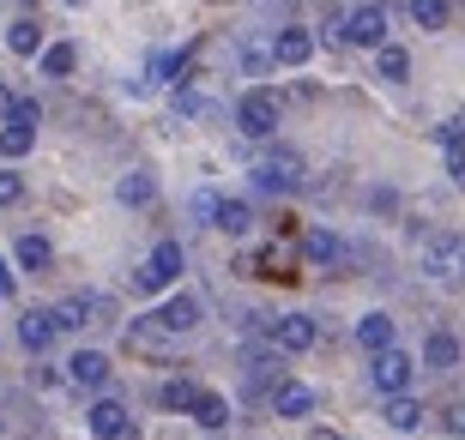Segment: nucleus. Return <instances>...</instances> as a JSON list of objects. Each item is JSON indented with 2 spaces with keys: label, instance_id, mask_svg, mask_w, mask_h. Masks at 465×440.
<instances>
[{
  "label": "nucleus",
  "instance_id": "nucleus-1",
  "mask_svg": "<svg viewBox=\"0 0 465 440\" xmlns=\"http://www.w3.org/2000/svg\"><path fill=\"white\" fill-rule=\"evenodd\" d=\"M182 266H188L182 241H157L152 259H145V266L134 271V289H163V284H175V278H182Z\"/></svg>",
  "mask_w": 465,
  "mask_h": 440
},
{
  "label": "nucleus",
  "instance_id": "nucleus-2",
  "mask_svg": "<svg viewBox=\"0 0 465 440\" xmlns=\"http://www.w3.org/2000/svg\"><path fill=\"white\" fill-rule=\"evenodd\" d=\"M236 127L248 139H272L278 133V97L272 91H248V97L236 103Z\"/></svg>",
  "mask_w": 465,
  "mask_h": 440
},
{
  "label": "nucleus",
  "instance_id": "nucleus-3",
  "mask_svg": "<svg viewBox=\"0 0 465 440\" xmlns=\"http://www.w3.org/2000/svg\"><path fill=\"white\" fill-rule=\"evenodd\" d=\"M260 187H266V193H296V187H302V157L291 152V145H278L272 157H260Z\"/></svg>",
  "mask_w": 465,
  "mask_h": 440
},
{
  "label": "nucleus",
  "instance_id": "nucleus-4",
  "mask_svg": "<svg viewBox=\"0 0 465 440\" xmlns=\"http://www.w3.org/2000/svg\"><path fill=\"white\" fill-rule=\"evenodd\" d=\"M339 36L357 43V49H381V43H387V6H357V13L339 24Z\"/></svg>",
  "mask_w": 465,
  "mask_h": 440
},
{
  "label": "nucleus",
  "instance_id": "nucleus-5",
  "mask_svg": "<svg viewBox=\"0 0 465 440\" xmlns=\"http://www.w3.org/2000/svg\"><path fill=\"white\" fill-rule=\"evenodd\" d=\"M411 374H417V362L405 350H375V392H381V398L405 392V386H411Z\"/></svg>",
  "mask_w": 465,
  "mask_h": 440
},
{
  "label": "nucleus",
  "instance_id": "nucleus-6",
  "mask_svg": "<svg viewBox=\"0 0 465 440\" xmlns=\"http://www.w3.org/2000/svg\"><path fill=\"white\" fill-rule=\"evenodd\" d=\"M314 338H321V326H314V314H284V320H272V344L284 356H302L314 350Z\"/></svg>",
  "mask_w": 465,
  "mask_h": 440
},
{
  "label": "nucleus",
  "instance_id": "nucleus-7",
  "mask_svg": "<svg viewBox=\"0 0 465 440\" xmlns=\"http://www.w3.org/2000/svg\"><path fill=\"white\" fill-rule=\"evenodd\" d=\"M152 326H157V332H170V338L193 332V326H200V296H188V289H182V296H170V302L152 314Z\"/></svg>",
  "mask_w": 465,
  "mask_h": 440
},
{
  "label": "nucleus",
  "instance_id": "nucleus-8",
  "mask_svg": "<svg viewBox=\"0 0 465 440\" xmlns=\"http://www.w3.org/2000/svg\"><path fill=\"white\" fill-rule=\"evenodd\" d=\"M91 435L97 440H139L134 435V416L121 398H104V405H91Z\"/></svg>",
  "mask_w": 465,
  "mask_h": 440
},
{
  "label": "nucleus",
  "instance_id": "nucleus-9",
  "mask_svg": "<svg viewBox=\"0 0 465 440\" xmlns=\"http://www.w3.org/2000/svg\"><path fill=\"white\" fill-rule=\"evenodd\" d=\"M67 380H73L79 392H104V386H109V356H104V350H79V356L67 362Z\"/></svg>",
  "mask_w": 465,
  "mask_h": 440
},
{
  "label": "nucleus",
  "instance_id": "nucleus-10",
  "mask_svg": "<svg viewBox=\"0 0 465 440\" xmlns=\"http://www.w3.org/2000/svg\"><path fill=\"white\" fill-rule=\"evenodd\" d=\"M104 296H67V302H61V308H54V314H49V320H54V332H85V326H91V314H104Z\"/></svg>",
  "mask_w": 465,
  "mask_h": 440
},
{
  "label": "nucleus",
  "instance_id": "nucleus-11",
  "mask_svg": "<svg viewBox=\"0 0 465 440\" xmlns=\"http://www.w3.org/2000/svg\"><path fill=\"white\" fill-rule=\"evenodd\" d=\"M453 266H460V236L435 230V236L423 241V271H430V278H453Z\"/></svg>",
  "mask_w": 465,
  "mask_h": 440
},
{
  "label": "nucleus",
  "instance_id": "nucleus-12",
  "mask_svg": "<svg viewBox=\"0 0 465 440\" xmlns=\"http://www.w3.org/2000/svg\"><path fill=\"white\" fill-rule=\"evenodd\" d=\"M212 230L248 236V230H254V205H248V200H212Z\"/></svg>",
  "mask_w": 465,
  "mask_h": 440
},
{
  "label": "nucleus",
  "instance_id": "nucleus-13",
  "mask_svg": "<svg viewBox=\"0 0 465 440\" xmlns=\"http://www.w3.org/2000/svg\"><path fill=\"white\" fill-rule=\"evenodd\" d=\"M309 54H314V36L309 31H278L272 36V61H278V67H302Z\"/></svg>",
  "mask_w": 465,
  "mask_h": 440
},
{
  "label": "nucleus",
  "instance_id": "nucleus-14",
  "mask_svg": "<svg viewBox=\"0 0 465 440\" xmlns=\"http://www.w3.org/2000/svg\"><path fill=\"white\" fill-rule=\"evenodd\" d=\"M272 410H278V416H309L314 392L302 386V380H278V386H272Z\"/></svg>",
  "mask_w": 465,
  "mask_h": 440
},
{
  "label": "nucleus",
  "instance_id": "nucleus-15",
  "mask_svg": "<svg viewBox=\"0 0 465 440\" xmlns=\"http://www.w3.org/2000/svg\"><path fill=\"white\" fill-rule=\"evenodd\" d=\"M49 338H54V320L49 314H43V308H31V314H18V344H25V350H49Z\"/></svg>",
  "mask_w": 465,
  "mask_h": 440
},
{
  "label": "nucleus",
  "instance_id": "nucleus-16",
  "mask_svg": "<svg viewBox=\"0 0 465 440\" xmlns=\"http://www.w3.org/2000/svg\"><path fill=\"white\" fill-rule=\"evenodd\" d=\"M357 344H362V350H393V314H381V308H375V314H362V320H357Z\"/></svg>",
  "mask_w": 465,
  "mask_h": 440
},
{
  "label": "nucleus",
  "instance_id": "nucleus-17",
  "mask_svg": "<svg viewBox=\"0 0 465 440\" xmlns=\"http://www.w3.org/2000/svg\"><path fill=\"white\" fill-rule=\"evenodd\" d=\"M387 423H393L399 435H417V428H423V405H417L411 392H393V398H387Z\"/></svg>",
  "mask_w": 465,
  "mask_h": 440
},
{
  "label": "nucleus",
  "instance_id": "nucleus-18",
  "mask_svg": "<svg viewBox=\"0 0 465 440\" xmlns=\"http://www.w3.org/2000/svg\"><path fill=\"white\" fill-rule=\"evenodd\" d=\"M423 362H430V368H460V338H453V332H430V338H423Z\"/></svg>",
  "mask_w": 465,
  "mask_h": 440
},
{
  "label": "nucleus",
  "instance_id": "nucleus-19",
  "mask_svg": "<svg viewBox=\"0 0 465 440\" xmlns=\"http://www.w3.org/2000/svg\"><path fill=\"white\" fill-rule=\"evenodd\" d=\"M309 259H321V266H345V241L332 236V230H309Z\"/></svg>",
  "mask_w": 465,
  "mask_h": 440
},
{
  "label": "nucleus",
  "instance_id": "nucleus-20",
  "mask_svg": "<svg viewBox=\"0 0 465 440\" xmlns=\"http://www.w3.org/2000/svg\"><path fill=\"white\" fill-rule=\"evenodd\" d=\"M49 259H54V248L36 236V230H25V236H18V266H25V271H49Z\"/></svg>",
  "mask_w": 465,
  "mask_h": 440
},
{
  "label": "nucleus",
  "instance_id": "nucleus-21",
  "mask_svg": "<svg viewBox=\"0 0 465 440\" xmlns=\"http://www.w3.org/2000/svg\"><path fill=\"white\" fill-rule=\"evenodd\" d=\"M152 193H157V181L145 170H134V175H121V181H115V200L121 205H152Z\"/></svg>",
  "mask_w": 465,
  "mask_h": 440
},
{
  "label": "nucleus",
  "instance_id": "nucleus-22",
  "mask_svg": "<svg viewBox=\"0 0 465 440\" xmlns=\"http://www.w3.org/2000/svg\"><path fill=\"white\" fill-rule=\"evenodd\" d=\"M375 73L381 79H411V54L399 49V43H381L375 49Z\"/></svg>",
  "mask_w": 465,
  "mask_h": 440
},
{
  "label": "nucleus",
  "instance_id": "nucleus-23",
  "mask_svg": "<svg viewBox=\"0 0 465 440\" xmlns=\"http://www.w3.org/2000/svg\"><path fill=\"white\" fill-rule=\"evenodd\" d=\"M188 410L200 416V428H224V423H230V398H218V392H200Z\"/></svg>",
  "mask_w": 465,
  "mask_h": 440
},
{
  "label": "nucleus",
  "instance_id": "nucleus-24",
  "mask_svg": "<svg viewBox=\"0 0 465 440\" xmlns=\"http://www.w3.org/2000/svg\"><path fill=\"white\" fill-rule=\"evenodd\" d=\"M6 49L13 54H36L43 49V24H36V18H18L13 31H6Z\"/></svg>",
  "mask_w": 465,
  "mask_h": 440
},
{
  "label": "nucleus",
  "instance_id": "nucleus-25",
  "mask_svg": "<svg viewBox=\"0 0 465 440\" xmlns=\"http://www.w3.org/2000/svg\"><path fill=\"white\" fill-rule=\"evenodd\" d=\"M411 24L417 31H448V0H411Z\"/></svg>",
  "mask_w": 465,
  "mask_h": 440
},
{
  "label": "nucleus",
  "instance_id": "nucleus-26",
  "mask_svg": "<svg viewBox=\"0 0 465 440\" xmlns=\"http://www.w3.org/2000/svg\"><path fill=\"white\" fill-rule=\"evenodd\" d=\"M31 145H36V127H18V121L0 127V157H25Z\"/></svg>",
  "mask_w": 465,
  "mask_h": 440
},
{
  "label": "nucleus",
  "instance_id": "nucleus-27",
  "mask_svg": "<svg viewBox=\"0 0 465 440\" xmlns=\"http://www.w3.org/2000/svg\"><path fill=\"white\" fill-rule=\"evenodd\" d=\"M73 67H79V54H73V43H49V49H43V73H49V79H67Z\"/></svg>",
  "mask_w": 465,
  "mask_h": 440
},
{
  "label": "nucleus",
  "instance_id": "nucleus-28",
  "mask_svg": "<svg viewBox=\"0 0 465 440\" xmlns=\"http://www.w3.org/2000/svg\"><path fill=\"white\" fill-rule=\"evenodd\" d=\"M157 398H163L170 410H188L193 398H200V386H193V380H163V392H157Z\"/></svg>",
  "mask_w": 465,
  "mask_h": 440
},
{
  "label": "nucleus",
  "instance_id": "nucleus-29",
  "mask_svg": "<svg viewBox=\"0 0 465 440\" xmlns=\"http://www.w3.org/2000/svg\"><path fill=\"white\" fill-rule=\"evenodd\" d=\"M25 200V175L18 170H0V205H18Z\"/></svg>",
  "mask_w": 465,
  "mask_h": 440
},
{
  "label": "nucleus",
  "instance_id": "nucleus-30",
  "mask_svg": "<svg viewBox=\"0 0 465 440\" xmlns=\"http://www.w3.org/2000/svg\"><path fill=\"white\" fill-rule=\"evenodd\" d=\"M435 139H441V145H465V115H448L435 127Z\"/></svg>",
  "mask_w": 465,
  "mask_h": 440
},
{
  "label": "nucleus",
  "instance_id": "nucleus-31",
  "mask_svg": "<svg viewBox=\"0 0 465 440\" xmlns=\"http://www.w3.org/2000/svg\"><path fill=\"white\" fill-rule=\"evenodd\" d=\"M242 67H248V73H266V67H272V49H254V43H248V49H242Z\"/></svg>",
  "mask_w": 465,
  "mask_h": 440
},
{
  "label": "nucleus",
  "instance_id": "nucleus-32",
  "mask_svg": "<svg viewBox=\"0 0 465 440\" xmlns=\"http://www.w3.org/2000/svg\"><path fill=\"white\" fill-rule=\"evenodd\" d=\"M448 175H453V187L465 193V145H448Z\"/></svg>",
  "mask_w": 465,
  "mask_h": 440
},
{
  "label": "nucleus",
  "instance_id": "nucleus-33",
  "mask_svg": "<svg viewBox=\"0 0 465 440\" xmlns=\"http://www.w3.org/2000/svg\"><path fill=\"white\" fill-rule=\"evenodd\" d=\"M6 121H18V127H36V121H43V109H36V103H13V115Z\"/></svg>",
  "mask_w": 465,
  "mask_h": 440
},
{
  "label": "nucleus",
  "instance_id": "nucleus-34",
  "mask_svg": "<svg viewBox=\"0 0 465 440\" xmlns=\"http://www.w3.org/2000/svg\"><path fill=\"white\" fill-rule=\"evenodd\" d=\"M448 435H465V405H453V410H448Z\"/></svg>",
  "mask_w": 465,
  "mask_h": 440
},
{
  "label": "nucleus",
  "instance_id": "nucleus-35",
  "mask_svg": "<svg viewBox=\"0 0 465 440\" xmlns=\"http://www.w3.org/2000/svg\"><path fill=\"white\" fill-rule=\"evenodd\" d=\"M13 289H18V284H13V266L0 259V296H13Z\"/></svg>",
  "mask_w": 465,
  "mask_h": 440
},
{
  "label": "nucleus",
  "instance_id": "nucleus-36",
  "mask_svg": "<svg viewBox=\"0 0 465 440\" xmlns=\"http://www.w3.org/2000/svg\"><path fill=\"white\" fill-rule=\"evenodd\" d=\"M13 103H18V97H13L6 85H0V115H13Z\"/></svg>",
  "mask_w": 465,
  "mask_h": 440
},
{
  "label": "nucleus",
  "instance_id": "nucleus-37",
  "mask_svg": "<svg viewBox=\"0 0 465 440\" xmlns=\"http://www.w3.org/2000/svg\"><path fill=\"white\" fill-rule=\"evenodd\" d=\"M460 271H465V241H460Z\"/></svg>",
  "mask_w": 465,
  "mask_h": 440
},
{
  "label": "nucleus",
  "instance_id": "nucleus-38",
  "mask_svg": "<svg viewBox=\"0 0 465 440\" xmlns=\"http://www.w3.org/2000/svg\"><path fill=\"white\" fill-rule=\"evenodd\" d=\"M67 6H85V0H67Z\"/></svg>",
  "mask_w": 465,
  "mask_h": 440
}]
</instances>
